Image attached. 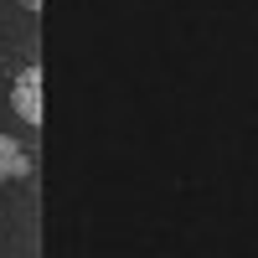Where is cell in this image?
<instances>
[{
	"label": "cell",
	"instance_id": "1",
	"mask_svg": "<svg viewBox=\"0 0 258 258\" xmlns=\"http://www.w3.org/2000/svg\"><path fill=\"white\" fill-rule=\"evenodd\" d=\"M11 103L26 124H41V68H21L16 88H11Z\"/></svg>",
	"mask_w": 258,
	"mask_h": 258
},
{
	"label": "cell",
	"instance_id": "2",
	"mask_svg": "<svg viewBox=\"0 0 258 258\" xmlns=\"http://www.w3.org/2000/svg\"><path fill=\"white\" fill-rule=\"evenodd\" d=\"M26 155H21V145L11 135H0V181H16V176H26Z\"/></svg>",
	"mask_w": 258,
	"mask_h": 258
},
{
	"label": "cell",
	"instance_id": "3",
	"mask_svg": "<svg viewBox=\"0 0 258 258\" xmlns=\"http://www.w3.org/2000/svg\"><path fill=\"white\" fill-rule=\"evenodd\" d=\"M21 6H26V11H41V0H21Z\"/></svg>",
	"mask_w": 258,
	"mask_h": 258
}]
</instances>
